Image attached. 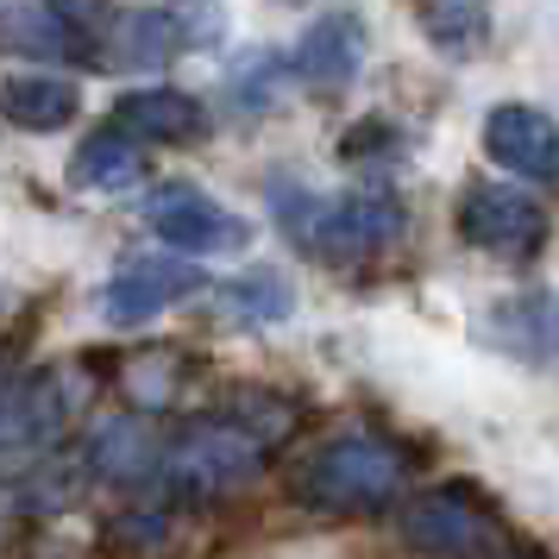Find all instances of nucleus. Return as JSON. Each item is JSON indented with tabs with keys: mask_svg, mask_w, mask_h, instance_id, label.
Segmentation results:
<instances>
[{
	"mask_svg": "<svg viewBox=\"0 0 559 559\" xmlns=\"http://www.w3.org/2000/svg\"><path fill=\"white\" fill-rule=\"evenodd\" d=\"M403 540L428 559H497L509 547L497 509L472 484H440L403 503Z\"/></svg>",
	"mask_w": 559,
	"mask_h": 559,
	"instance_id": "3",
	"label": "nucleus"
},
{
	"mask_svg": "<svg viewBox=\"0 0 559 559\" xmlns=\"http://www.w3.org/2000/svg\"><path fill=\"white\" fill-rule=\"evenodd\" d=\"M221 296L233 302L239 321H283V314H289V283H283L277 271H252V277L227 283Z\"/></svg>",
	"mask_w": 559,
	"mask_h": 559,
	"instance_id": "18",
	"label": "nucleus"
},
{
	"mask_svg": "<svg viewBox=\"0 0 559 559\" xmlns=\"http://www.w3.org/2000/svg\"><path fill=\"white\" fill-rule=\"evenodd\" d=\"M145 221L164 246H177V252H239L246 246V221L227 214L221 202H207L202 189H189V182H170V189H157L152 207H145Z\"/></svg>",
	"mask_w": 559,
	"mask_h": 559,
	"instance_id": "6",
	"label": "nucleus"
},
{
	"mask_svg": "<svg viewBox=\"0 0 559 559\" xmlns=\"http://www.w3.org/2000/svg\"><path fill=\"white\" fill-rule=\"evenodd\" d=\"M20 559H82L76 547H63V540H38V547H26Z\"/></svg>",
	"mask_w": 559,
	"mask_h": 559,
	"instance_id": "19",
	"label": "nucleus"
},
{
	"mask_svg": "<svg viewBox=\"0 0 559 559\" xmlns=\"http://www.w3.org/2000/svg\"><path fill=\"white\" fill-rule=\"evenodd\" d=\"M227 428H239L246 440H258L264 453L271 447H283L289 433H296V421H302V408L289 403V396H277V390H227V403L214 408Z\"/></svg>",
	"mask_w": 559,
	"mask_h": 559,
	"instance_id": "15",
	"label": "nucleus"
},
{
	"mask_svg": "<svg viewBox=\"0 0 559 559\" xmlns=\"http://www.w3.org/2000/svg\"><path fill=\"white\" fill-rule=\"evenodd\" d=\"M264 472V447L227 428L221 415H202L164 440V465H157V509H202L227 503Z\"/></svg>",
	"mask_w": 559,
	"mask_h": 559,
	"instance_id": "2",
	"label": "nucleus"
},
{
	"mask_svg": "<svg viewBox=\"0 0 559 559\" xmlns=\"http://www.w3.org/2000/svg\"><path fill=\"white\" fill-rule=\"evenodd\" d=\"M164 440L170 433L152 428L145 415H107L88 433L82 472H88V484H107V490H152L157 465H164Z\"/></svg>",
	"mask_w": 559,
	"mask_h": 559,
	"instance_id": "5",
	"label": "nucleus"
},
{
	"mask_svg": "<svg viewBox=\"0 0 559 559\" xmlns=\"http://www.w3.org/2000/svg\"><path fill=\"white\" fill-rule=\"evenodd\" d=\"M490 152L509 157V164H522L528 177H554V132L540 127V120H528V114H497L490 120Z\"/></svg>",
	"mask_w": 559,
	"mask_h": 559,
	"instance_id": "16",
	"label": "nucleus"
},
{
	"mask_svg": "<svg viewBox=\"0 0 559 559\" xmlns=\"http://www.w3.org/2000/svg\"><path fill=\"white\" fill-rule=\"evenodd\" d=\"M95 540H102V559H157L164 540H170V509H157V503L107 509Z\"/></svg>",
	"mask_w": 559,
	"mask_h": 559,
	"instance_id": "14",
	"label": "nucleus"
},
{
	"mask_svg": "<svg viewBox=\"0 0 559 559\" xmlns=\"http://www.w3.org/2000/svg\"><path fill=\"white\" fill-rule=\"evenodd\" d=\"M182 45H177V26H170V13H114L107 20V38H102V63L114 70H157V63H170Z\"/></svg>",
	"mask_w": 559,
	"mask_h": 559,
	"instance_id": "10",
	"label": "nucleus"
},
{
	"mask_svg": "<svg viewBox=\"0 0 559 559\" xmlns=\"http://www.w3.org/2000/svg\"><path fill=\"white\" fill-rule=\"evenodd\" d=\"M353 63H358V32L353 20H321V26L308 32V45H302V70L314 82H340V76H353Z\"/></svg>",
	"mask_w": 559,
	"mask_h": 559,
	"instance_id": "17",
	"label": "nucleus"
},
{
	"mask_svg": "<svg viewBox=\"0 0 559 559\" xmlns=\"http://www.w3.org/2000/svg\"><path fill=\"white\" fill-rule=\"evenodd\" d=\"M139 177H145V157H139V145L120 139L114 127L88 132L76 145V157H70V189H88V195H120V189H132Z\"/></svg>",
	"mask_w": 559,
	"mask_h": 559,
	"instance_id": "13",
	"label": "nucleus"
},
{
	"mask_svg": "<svg viewBox=\"0 0 559 559\" xmlns=\"http://www.w3.org/2000/svg\"><path fill=\"white\" fill-rule=\"evenodd\" d=\"M107 127L120 132V139H132V145H195L207 132V114L182 88H132V95L114 102Z\"/></svg>",
	"mask_w": 559,
	"mask_h": 559,
	"instance_id": "8",
	"label": "nucleus"
},
{
	"mask_svg": "<svg viewBox=\"0 0 559 559\" xmlns=\"http://www.w3.org/2000/svg\"><path fill=\"white\" fill-rule=\"evenodd\" d=\"M459 227H465V239H472V246L515 252V246H534L540 221H534L528 202H515V195H503V189H472V195H465V207H459Z\"/></svg>",
	"mask_w": 559,
	"mask_h": 559,
	"instance_id": "11",
	"label": "nucleus"
},
{
	"mask_svg": "<svg viewBox=\"0 0 559 559\" xmlns=\"http://www.w3.org/2000/svg\"><path fill=\"white\" fill-rule=\"evenodd\" d=\"M195 289H202V271L182 264V258H132L102 289V314L114 328H145L152 314H164L170 302L195 296Z\"/></svg>",
	"mask_w": 559,
	"mask_h": 559,
	"instance_id": "7",
	"label": "nucleus"
},
{
	"mask_svg": "<svg viewBox=\"0 0 559 559\" xmlns=\"http://www.w3.org/2000/svg\"><path fill=\"white\" fill-rule=\"evenodd\" d=\"M82 114V88L70 76H7L0 82V120L20 132H63Z\"/></svg>",
	"mask_w": 559,
	"mask_h": 559,
	"instance_id": "9",
	"label": "nucleus"
},
{
	"mask_svg": "<svg viewBox=\"0 0 559 559\" xmlns=\"http://www.w3.org/2000/svg\"><path fill=\"white\" fill-rule=\"evenodd\" d=\"M390 233H396V207L390 202H340V207H328V214H314L296 239L346 258V252H371V246H383Z\"/></svg>",
	"mask_w": 559,
	"mask_h": 559,
	"instance_id": "12",
	"label": "nucleus"
},
{
	"mask_svg": "<svg viewBox=\"0 0 559 559\" xmlns=\"http://www.w3.org/2000/svg\"><path fill=\"white\" fill-rule=\"evenodd\" d=\"M497 559H540V554H534V547H503Z\"/></svg>",
	"mask_w": 559,
	"mask_h": 559,
	"instance_id": "20",
	"label": "nucleus"
},
{
	"mask_svg": "<svg viewBox=\"0 0 559 559\" xmlns=\"http://www.w3.org/2000/svg\"><path fill=\"white\" fill-rule=\"evenodd\" d=\"M408 490V453L383 433H333L314 453L289 465V497L302 509H333V515H365L390 509Z\"/></svg>",
	"mask_w": 559,
	"mask_h": 559,
	"instance_id": "1",
	"label": "nucleus"
},
{
	"mask_svg": "<svg viewBox=\"0 0 559 559\" xmlns=\"http://www.w3.org/2000/svg\"><path fill=\"white\" fill-rule=\"evenodd\" d=\"M102 7H82V0H32L0 13V45L38 57V63H102V38H107Z\"/></svg>",
	"mask_w": 559,
	"mask_h": 559,
	"instance_id": "4",
	"label": "nucleus"
}]
</instances>
